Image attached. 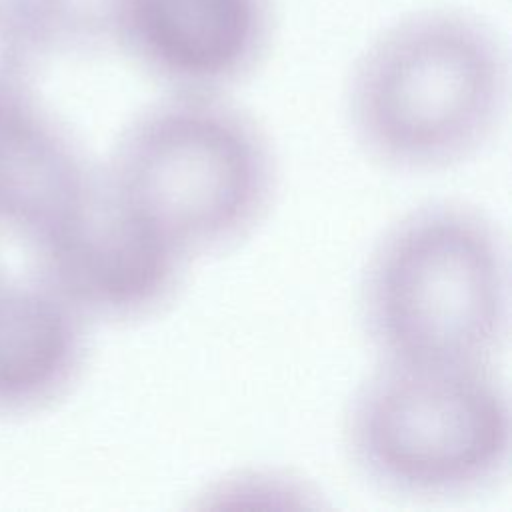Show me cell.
Segmentation results:
<instances>
[{
    "mask_svg": "<svg viewBox=\"0 0 512 512\" xmlns=\"http://www.w3.org/2000/svg\"><path fill=\"white\" fill-rule=\"evenodd\" d=\"M102 166L132 212L190 262L246 240L278 188L264 128L212 92H168L144 106Z\"/></svg>",
    "mask_w": 512,
    "mask_h": 512,
    "instance_id": "obj_3",
    "label": "cell"
},
{
    "mask_svg": "<svg viewBox=\"0 0 512 512\" xmlns=\"http://www.w3.org/2000/svg\"><path fill=\"white\" fill-rule=\"evenodd\" d=\"M342 446L380 492L412 500L476 494L508 470L506 384L494 364L378 360L346 404Z\"/></svg>",
    "mask_w": 512,
    "mask_h": 512,
    "instance_id": "obj_4",
    "label": "cell"
},
{
    "mask_svg": "<svg viewBox=\"0 0 512 512\" xmlns=\"http://www.w3.org/2000/svg\"><path fill=\"white\" fill-rule=\"evenodd\" d=\"M44 50L114 44L124 0H16Z\"/></svg>",
    "mask_w": 512,
    "mask_h": 512,
    "instance_id": "obj_9",
    "label": "cell"
},
{
    "mask_svg": "<svg viewBox=\"0 0 512 512\" xmlns=\"http://www.w3.org/2000/svg\"><path fill=\"white\" fill-rule=\"evenodd\" d=\"M348 128L384 168L422 174L474 158L508 108V58L488 24L450 8L412 12L356 58Z\"/></svg>",
    "mask_w": 512,
    "mask_h": 512,
    "instance_id": "obj_1",
    "label": "cell"
},
{
    "mask_svg": "<svg viewBox=\"0 0 512 512\" xmlns=\"http://www.w3.org/2000/svg\"><path fill=\"white\" fill-rule=\"evenodd\" d=\"M36 276L88 322H140L166 308L190 260L144 224L98 164L74 212L38 246Z\"/></svg>",
    "mask_w": 512,
    "mask_h": 512,
    "instance_id": "obj_5",
    "label": "cell"
},
{
    "mask_svg": "<svg viewBox=\"0 0 512 512\" xmlns=\"http://www.w3.org/2000/svg\"><path fill=\"white\" fill-rule=\"evenodd\" d=\"M96 170L28 90L0 98V230L38 246L74 212Z\"/></svg>",
    "mask_w": 512,
    "mask_h": 512,
    "instance_id": "obj_7",
    "label": "cell"
},
{
    "mask_svg": "<svg viewBox=\"0 0 512 512\" xmlns=\"http://www.w3.org/2000/svg\"><path fill=\"white\" fill-rule=\"evenodd\" d=\"M44 52L16 0H0V98L28 90L36 56Z\"/></svg>",
    "mask_w": 512,
    "mask_h": 512,
    "instance_id": "obj_10",
    "label": "cell"
},
{
    "mask_svg": "<svg viewBox=\"0 0 512 512\" xmlns=\"http://www.w3.org/2000/svg\"><path fill=\"white\" fill-rule=\"evenodd\" d=\"M88 358V320L38 276L0 278V414L62 400Z\"/></svg>",
    "mask_w": 512,
    "mask_h": 512,
    "instance_id": "obj_8",
    "label": "cell"
},
{
    "mask_svg": "<svg viewBox=\"0 0 512 512\" xmlns=\"http://www.w3.org/2000/svg\"><path fill=\"white\" fill-rule=\"evenodd\" d=\"M356 314L378 360L494 364L510 326L500 226L458 200L398 216L364 262Z\"/></svg>",
    "mask_w": 512,
    "mask_h": 512,
    "instance_id": "obj_2",
    "label": "cell"
},
{
    "mask_svg": "<svg viewBox=\"0 0 512 512\" xmlns=\"http://www.w3.org/2000/svg\"><path fill=\"white\" fill-rule=\"evenodd\" d=\"M270 0H124L114 44L168 92L244 80L266 54Z\"/></svg>",
    "mask_w": 512,
    "mask_h": 512,
    "instance_id": "obj_6",
    "label": "cell"
}]
</instances>
